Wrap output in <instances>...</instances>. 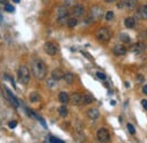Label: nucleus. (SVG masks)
Instances as JSON below:
<instances>
[{"label": "nucleus", "instance_id": "1", "mask_svg": "<svg viewBox=\"0 0 147 143\" xmlns=\"http://www.w3.org/2000/svg\"><path fill=\"white\" fill-rule=\"evenodd\" d=\"M47 65L41 59H34L32 61V74L36 80H43L47 76Z\"/></svg>", "mask_w": 147, "mask_h": 143}, {"label": "nucleus", "instance_id": "2", "mask_svg": "<svg viewBox=\"0 0 147 143\" xmlns=\"http://www.w3.org/2000/svg\"><path fill=\"white\" fill-rule=\"evenodd\" d=\"M17 77H18V81L22 84H27L30 82V78H31V73L28 71V68L26 66H20L17 71Z\"/></svg>", "mask_w": 147, "mask_h": 143}, {"label": "nucleus", "instance_id": "3", "mask_svg": "<svg viewBox=\"0 0 147 143\" xmlns=\"http://www.w3.org/2000/svg\"><path fill=\"white\" fill-rule=\"evenodd\" d=\"M111 39V32L108 27H101L96 32V40L101 43H107Z\"/></svg>", "mask_w": 147, "mask_h": 143}, {"label": "nucleus", "instance_id": "4", "mask_svg": "<svg viewBox=\"0 0 147 143\" xmlns=\"http://www.w3.org/2000/svg\"><path fill=\"white\" fill-rule=\"evenodd\" d=\"M69 13L67 10V7H59L57 9V20L59 24L63 25V24H67L68 19H69Z\"/></svg>", "mask_w": 147, "mask_h": 143}, {"label": "nucleus", "instance_id": "5", "mask_svg": "<svg viewBox=\"0 0 147 143\" xmlns=\"http://www.w3.org/2000/svg\"><path fill=\"white\" fill-rule=\"evenodd\" d=\"M96 138H97V140L100 141L101 143H108L110 141V133H109V131L107 129V128H104V127H102V128H100L98 131H97V133H96Z\"/></svg>", "mask_w": 147, "mask_h": 143}, {"label": "nucleus", "instance_id": "6", "mask_svg": "<svg viewBox=\"0 0 147 143\" xmlns=\"http://www.w3.org/2000/svg\"><path fill=\"white\" fill-rule=\"evenodd\" d=\"M70 101L75 106H80V105L84 104V98H83L82 94H79L77 92H74L73 94L70 95Z\"/></svg>", "mask_w": 147, "mask_h": 143}, {"label": "nucleus", "instance_id": "7", "mask_svg": "<svg viewBox=\"0 0 147 143\" xmlns=\"http://www.w3.org/2000/svg\"><path fill=\"white\" fill-rule=\"evenodd\" d=\"M44 51L49 54V56H55V54H57V51H58V49H57V46H55V43H52V42H47V43L44 44Z\"/></svg>", "mask_w": 147, "mask_h": 143}, {"label": "nucleus", "instance_id": "8", "mask_svg": "<svg viewBox=\"0 0 147 143\" xmlns=\"http://www.w3.org/2000/svg\"><path fill=\"white\" fill-rule=\"evenodd\" d=\"M131 50H132V52H135L137 54H142V52H144L146 50V44L144 42H137V43H135L132 46Z\"/></svg>", "mask_w": 147, "mask_h": 143}, {"label": "nucleus", "instance_id": "9", "mask_svg": "<svg viewBox=\"0 0 147 143\" xmlns=\"http://www.w3.org/2000/svg\"><path fill=\"white\" fill-rule=\"evenodd\" d=\"M112 51L115 56H123L127 52V48L125 47V44H115L113 47Z\"/></svg>", "mask_w": 147, "mask_h": 143}, {"label": "nucleus", "instance_id": "10", "mask_svg": "<svg viewBox=\"0 0 147 143\" xmlns=\"http://www.w3.org/2000/svg\"><path fill=\"white\" fill-rule=\"evenodd\" d=\"M84 13H85V7L83 5H78L77 3L76 6L73 7V14L75 17H80V16L84 15Z\"/></svg>", "mask_w": 147, "mask_h": 143}, {"label": "nucleus", "instance_id": "11", "mask_svg": "<svg viewBox=\"0 0 147 143\" xmlns=\"http://www.w3.org/2000/svg\"><path fill=\"white\" fill-rule=\"evenodd\" d=\"M91 15L94 19H97V18H101L103 15V9L98 6H94L92 7V10H91Z\"/></svg>", "mask_w": 147, "mask_h": 143}, {"label": "nucleus", "instance_id": "12", "mask_svg": "<svg viewBox=\"0 0 147 143\" xmlns=\"http://www.w3.org/2000/svg\"><path fill=\"white\" fill-rule=\"evenodd\" d=\"M5 90H6V94H7V97H8V99H9V101H10V104L14 106V107H18L19 106V102H18V99L9 91V90L7 89V88H5Z\"/></svg>", "mask_w": 147, "mask_h": 143}, {"label": "nucleus", "instance_id": "13", "mask_svg": "<svg viewBox=\"0 0 147 143\" xmlns=\"http://www.w3.org/2000/svg\"><path fill=\"white\" fill-rule=\"evenodd\" d=\"M52 78L55 80V81H60V80H62L63 78V76H65V73L61 71L60 68H55L52 71Z\"/></svg>", "mask_w": 147, "mask_h": 143}, {"label": "nucleus", "instance_id": "14", "mask_svg": "<svg viewBox=\"0 0 147 143\" xmlns=\"http://www.w3.org/2000/svg\"><path fill=\"white\" fill-rule=\"evenodd\" d=\"M87 116H88L90 119L96 121V119L100 117V111H98L96 108H91V109L87 111Z\"/></svg>", "mask_w": 147, "mask_h": 143}, {"label": "nucleus", "instance_id": "15", "mask_svg": "<svg viewBox=\"0 0 147 143\" xmlns=\"http://www.w3.org/2000/svg\"><path fill=\"white\" fill-rule=\"evenodd\" d=\"M121 2H122V6H123L125 8L131 9V8H134V7L136 6L137 0H122Z\"/></svg>", "mask_w": 147, "mask_h": 143}, {"label": "nucleus", "instance_id": "16", "mask_svg": "<svg viewBox=\"0 0 147 143\" xmlns=\"http://www.w3.org/2000/svg\"><path fill=\"white\" fill-rule=\"evenodd\" d=\"M125 25L128 29H134L136 26V19L134 17H127L125 19Z\"/></svg>", "mask_w": 147, "mask_h": 143}, {"label": "nucleus", "instance_id": "17", "mask_svg": "<svg viewBox=\"0 0 147 143\" xmlns=\"http://www.w3.org/2000/svg\"><path fill=\"white\" fill-rule=\"evenodd\" d=\"M59 101H60L61 104H67V102H69V95H68V93L65 92V91L60 92V93H59Z\"/></svg>", "mask_w": 147, "mask_h": 143}, {"label": "nucleus", "instance_id": "18", "mask_svg": "<svg viewBox=\"0 0 147 143\" xmlns=\"http://www.w3.org/2000/svg\"><path fill=\"white\" fill-rule=\"evenodd\" d=\"M63 78H65L66 83H68V84H73L74 81H75V75H74L73 73H65Z\"/></svg>", "mask_w": 147, "mask_h": 143}, {"label": "nucleus", "instance_id": "19", "mask_svg": "<svg viewBox=\"0 0 147 143\" xmlns=\"http://www.w3.org/2000/svg\"><path fill=\"white\" fill-rule=\"evenodd\" d=\"M83 98H84V104H85V105H91L93 101H94V97H93L90 92L85 93V95H84Z\"/></svg>", "mask_w": 147, "mask_h": 143}, {"label": "nucleus", "instance_id": "20", "mask_svg": "<svg viewBox=\"0 0 147 143\" xmlns=\"http://www.w3.org/2000/svg\"><path fill=\"white\" fill-rule=\"evenodd\" d=\"M139 15H140V17H143L144 19H147V5H143L139 8Z\"/></svg>", "mask_w": 147, "mask_h": 143}, {"label": "nucleus", "instance_id": "21", "mask_svg": "<svg viewBox=\"0 0 147 143\" xmlns=\"http://www.w3.org/2000/svg\"><path fill=\"white\" fill-rule=\"evenodd\" d=\"M30 101L31 102H38L40 101V94L37 93V92H32L31 94H30Z\"/></svg>", "mask_w": 147, "mask_h": 143}, {"label": "nucleus", "instance_id": "22", "mask_svg": "<svg viewBox=\"0 0 147 143\" xmlns=\"http://www.w3.org/2000/svg\"><path fill=\"white\" fill-rule=\"evenodd\" d=\"M77 24H78V19H77V17H70L69 19H68V22H67V25H68L69 27H75Z\"/></svg>", "mask_w": 147, "mask_h": 143}, {"label": "nucleus", "instance_id": "23", "mask_svg": "<svg viewBox=\"0 0 147 143\" xmlns=\"http://www.w3.org/2000/svg\"><path fill=\"white\" fill-rule=\"evenodd\" d=\"M58 112H59V115L61 117H66L68 115V109H67V107H65V106H61V107H59V109H58Z\"/></svg>", "mask_w": 147, "mask_h": 143}, {"label": "nucleus", "instance_id": "24", "mask_svg": "<svg viewBox=\"0 0 147 143\" xmlns=\"http://www.w3.org/2000/svg\"><path fill=\"white\" fill-rule=\"evenodd\" d=\"M120 40H121V42H123V43H129L130 42V36L128 34H126V33H121L120 34Z\"/></svg>", "mask_w": 147, "mask_h": 143}, {"label": "nucleus", "instance_id": "25", "mask_svg": "<svg viewBox=\"0 0 147 143\" xmlns=\"http://www.w3.org/2000/svg\"><path fill=\"white\" fill-rule=\"evenodd\" d=\"M77 5V0H65V7H74Z\"/></svg>", "mask_w": 147, "mask_h": 143}, {"label": "nucleus", "instance_id": "26", "mask_svg": "<svg viewBox=\"0 0 147 143\" xmlns=\"http://www.w3.org/2000/svg\"><path fill=\"white\" fill-rule=\"evenodd\" d=\"M5 10L8 12V13H14V12H15V8H14L11 5L6 3V5H5Z\"/></svg>", "mask_w": 147, "mask_h": 143}, {"label": "nucleus", "instance_id": "27", "mask_svg": "<svg viewBox=\"0 0 147 143\" xmlns=\"http://www.w3.org/2000/svg\"><path fill=\"white\" fill-rule=\"evenodd\" d=\"M113 18H114V13L109 10V12L105 14V19H107V20H112Z\"/></svg>", "mask_w": 147, "mask_h": 143}, {"label": "nucleus", "instance_id": "28", "mask_svg": "<svg viewBox=\"0 0 147 143\" xmlns=\"http://www.w3.org/2000/svg\"><path fill=\"white\" fill-rule=\"evenodd\" d=\"M49 141H50V143H65L62 140H60V139H58V138H55V136H50Z\"/></svg>", "mask_w": 147, "mask_h": 143}, {"label": "nucleus", "instance_id": "29", "mask_svg": "<svg viewBox=\"0 0 147 143\" xmlns=\"http://www.w3.org/2000/svg\"><path fill=\"white\" fill-rule=\"evenodd\" d=\"M127 127H128V131L130 134H135V133H136V129H135V127H134L132 124H128Z\"/></svg>", "mask_w": 147, "mask_h": 143}, {"label": "nucleus", "instance_id": "30", "mask_svg": "<svg viewBox=\"0 0 147 143\" xmlns=\"http://www.w3.org/2000/svg\"><path fill=\"white\" fill-rule=\"evenodd\" d=\"M96 76L98 77V78H101V80H105V74L104 73H102V72H96Z\"/></svg>", "mask_w": 147, "mask_h": 143}, {"label": "nucleus", "instance_id": "31", "mask_svg": "<svg viewBox=\"0 0 147 143\" xmlns=\"http://www.w3.org/2000/svg\"><path fill=\"white\" fill-rule=\"evenodd\" d=\"M8 126H9V128H15L17 126V122L16 121H11V122L8 123Z\"/></svg>", "mask_w": 147, "mask_h": 143}, {"label": "nucleus", "instance_id": "32", "mask_svg": "<svg viewBox=\"0 0 147 143\" xmlns=\"http://www.w3.org/2000/svg\"><path fill=\"white\" fill-rule=\"evenodd\" d=\"M142 105H143V107L145 110H147V100L146 99H144V100H142Z\"/></svg>", "mask_w": 147, "mask_h": 143}, {"label": "nucleus", "instance_id": "33", "mask_svg": "<svg viewBox=\"0 0 147 143\" xmlns=\"http://www.w3.org/2000/svg\"><path fill=\"white\" fill-rule=\"evenodd\" d=\"M143 93L147 95V85H144V88H143Z\"/></svg>", "mask_w": 147, "mask_h": 143}, {"label": "nucleus", "instance_id": "34", "mask_svg": "<svg viewBox=\"0 0 147 143\" xmlns=\"http://www.w3.org/2000/svg\"><path fill=\"white\" fill-rule=\"evenodd\" d=\"M105 2H108V3H111V2H114L115 0H104Z\"/></svg>", "mask_w": 147, "mask_h": 143}, {"label": "nucleus", "instance_id": "35", "mask_svg": "<svg viewBox=\"0 0 147 143\" xmlns=\"http://www.w3.org/2000/svg\"><path fill=\"white\" fill-rule=\"evenodd\" d=\"M111 105H112V106H114V105H115V101H114V100H112V101H111Z\"/></svg>", "mask_w": 147, "mask_h": 143}, {"label": "nucleus", "instance_id": "36", "mask_svg": "<svg viewBox=\"0 0 147 143\" xmlns=\"http://www.w3.org/2000/svg\"><path fill=\"white\" fill-rule=\"evenodd\" d=\"M13 1H15V2H17V3H18V2L20 1V0H13Z\"/></svg>", "mask_w": 147, "mask_h": 143}, {"label": "nucleus", "instance_id": "37", "mask_svg": "<svg viewBox=\"0 0 147 143\" xmlns=\"http://www.w3.org/2000/svg\"><path fill=\"white\" fill-rule=\"evenodd\" d=\"M146 37H147V32H146Z\"/></svg>", "mask_w": 147, "mask_h": 143}, {"label": "nucleus", "instance_id": "38", "mask_svg": "<svg viewBox=\"0 0 147 143\" xmlns=\"http://www.w3.org/2000/svg\"><path fill=\"white\" fill-rule=\"evenodd\" d=\"M44 143H48V142H44Z\"/></svg>", "mask_w": 147, "mask_h": 143}]
</instances>
